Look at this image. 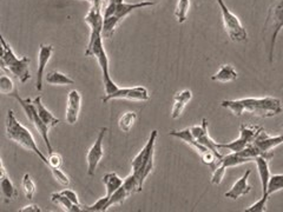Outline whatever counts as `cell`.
I'll return each mask as SVG.
<instances>
[{"instance_id":"obj_1","label":"cell","mask_w":283,"mask_h":212,"mask_svg":"<svg viewBox=\"0 0 283 212\" xmlns=\"http://www.w3.org/2000/svg\"><path fill=\"white\" fill-rule=\"evenodd\" d=\"M222 108L229 110L235 117H242L244 113L260 117V118H272L283 111L282 101L278 98H243L236 100H223Z\"/></svg>"},{"instance_id":"obj_2","label":"cell","mask_w":283,"mask_h":212,"mask_svg":"<svg viewBox=\"0 0 283 212\" xmlns=\"http://www.w3.org/2000/svg\"><path fill=\"white\" fill-rule=\"evenodd\" d=\"M5 126L7 139L14 141V143L19 145V146L24 147L25 150L33 152L35 155H38V158L40 159L45 165H48V158H46L45 155L41 153V151L39 150L38 145L34 140L33 134L17 119L13 110H9V111H7Z\"/></svg>"},{"instance_id":"obj_3","label":"cell","mask_w":283,"mask_h":212,"mask_svg":"<svg viewBox=\"0 0 283 212\" xmlns=\"http://www.w3.org/2000/svg\"><path fill=\"white\" fill-rule=\"evenodd\" d=\"M256 155H263V154L258 151V148L255 146L253 143L242 151L231 152V153L223 155V157L218 161L216 168L212 170L211 184H214V185H219V184L222 183L223 177L225 175L226 169L233 168V166H240L249 162H254V159Z\"/></svg>"},{"instance_id":"obj_4","label":"cell","mask_w":283,"mask_h":212,"mask_svg":"<svg viewBox=\"0 0 283 212\" xmlns=\"http://www.w3.org/2000/svg\"><path fill=\"white\" fill-rule=\"evenodd\" d=\"M0 42H2V58H0L2 59V62H0L2 69L13 74L17 79H19L20 83L25 84L27 80L31 79V59L28 57H21V58L17 57L3 35L0 37Z\"/></svg>"},{"instance_id":"obj_5","label":"cell","mask_w":283,"mask_h":212,"mask_svg":"<svg viewBox=\"0 0 283 212\" xmlns=\"http://www.w3.org/2000/svg\"><path fill=\"white\" fill-rule=\"evenodd\" d=\"M157 137H158V131L157 130L151 131L150 137H149L147 144L144 145V147L142 148L139 153L133 158L132 163H131V169H132V172L131 173L136 177L142 187L144 185L145 179L148 178L149 175L152 172V170H154L155 144Z\"/></svg>"},{"instance_id":"obj_6","label":"cell","mask_w":283,"mask_h":212,"mask_svg":"<svg viewBox=\"0 0 283 212\" xmlns=\"http://www.w3.org/2000/svg\"><path fill=\"white\" fill-rule=\"evenodd\" d=\"M283 28V0H275L269 9L264 23V37L268 39L269 63L274 60V49L276 39Z\"/></svg>"},{"instance_id":"obj_7","label":"cell","mask_w":283,"mask_h":212,"mask_svg":"<svg viewBox=\"0 0 283 212\" xmlns=\"http://www.w3.org/2000/svg\"><path fill=\"white\" fill-rule=\"evenodd\" d=\"M85 56L86 57H95L97 59V62L101 66L102 74H103V84L105 87V94L113 93L118 90V86L115 81L112 80L111 76H110V69H109V58L106 55V51L103 45V37H97L92 40H88L86 51H85Z\"/></svg>"},{"instance_id":"obj_8","label":"cell","mask_w":283,"mask_h":212,"mask_svg":"<svg viewBox=\"0 0 283 212\" xmlns=\"http://www.w3.org/2000/svg\"><path fill=\"white\" fill-rule=\"evenodd\" d=\"M11 97H13L14 99H17L18 102H19L21 109L24 110L25 115H26L28 122L33 124V126L35 127V130L38 131L39 134H40V137L42 138V140H44V143L46 146H48V150L49 152H52L53 148H52V145L50 143V138H49V126L45 125L44 122L40 119V117L38 115V110L35 108V104L33 102V100L30 98H21L19 97V94H18V91L14 92V93L11 94Z\"/></svg>"},{"instance_id":"obj_9","label":"cell","mask_w":283,"mask_h":212,"mask_svg":"<svg viewBox=\"0 0 283 212\" xmlns=\"http://www.w3.org/2000/svg\"><path fill=\"white\" fill-rule=\"evenodd\" d=\"M218 4L219 9H221L223 24H224V28L226 34L229 35L230 40L235 42H242L246 41L248 39V33L246 28L243 27L242 23L239 19V17H236L228 7H226L225 3L223 0H216Z\"/></svg>"},{"instance_id":"obj_10","label":"cell","mask_w":283,"mask_h":212,"mask_svg":"<svg viewBox=\"0 0 283 212\" xmlns=\"http://www.w3.org/2000/svg\"><path fill=\"white\" fill-rule=\"evenodd\" d=\"M263 130L260 126H251V125H241L240 127V137L237 139L230 141L226 144H218L219 148H226L231 152L242 151L247 146L253 143L257 134Z\"/></svg>"},{"instance_id":"obj_11","label":"cell","mask_w":283,"mask_h":212,"mask_svg":"<svg viewBox=\"0 0 283 212\" xmlns=\"http://www.w3.org/2000/svg\"><path fill=\"white\" fill-rule=\"evenodd\" d=\"M113 99H124V100L130 101H148L150 99L149 91L143 86H134V87H119L118 90L113 93L105 94L102 98L103 102H109Z\"/></svg>"},{"instance_id":"obj_12","label":"cell","mask_w":283,"mask_h":212,"mask_svg":"<svg viewBox=\"0 0 283 212\" xmlns=\"http://www.w3.org/2000/svg\"><path fill=\"white\" fill-rule=\"evenodd\" d=\"M106 127L101 129V132L98 133V137L93 145L90 147L87 154H86V162H87V175L93 176L96 170H97L99 163L104 157V148H103V141H104V134H105Z\"/></svg>"},{"instance_id":"obj_13","label":"cell","mask_w":283,"mask_h":212,"mask_svg":"<svg viewBox=\"0 0 283 212\" xmlns=\"http://www.w3.org/2000/svg\"><path fill=\"white\" fill-rule=\"evenodd\" d=\"M190 130H191V133H193L194 138L198 141V143H200L201 145H203L204 147L209 148V150H211L212 152H215L216 155H217L219 159L223 157V154L219 152L221 148H219V146H218V143L212 139L210 136H209L207 119L203 118L202 119L201 125L191 126Z\"/></svg>"},{"instance_id":"obj_14","label":"cell","mask_w":283,"mask_h":212,"mask_svg":"<svg viewBox=\"0 0 283 212\" xmlns=\"http://www.w3.org/2000/svg\"><path fill=\"white\" fill-rule=\"evenodd\" d=\"M253 144L258 148V151H260L262 154L265 155V154L272 153L271 151L283 143L279 136L272 137L270 134L265 132L264 130H262L261 132L257 134V137L255 138Z\"/></svg>"},{"instance_id":"obj_15","label":"cell","mask_w":283,"mask_h":212,"mask_svg":"<svg viewBox=\"0 0 283 212\" xmlns=\"http://www.w3.org/2000/svg\"><path fill=\"white\" fill-rule=\"evenodd\" d=\"M55 51V47L52 45H45L41 44L39 46L38 52V72H37V84H35V88L37 91L42 90V77H44L45 67L48 65V63L51 59Z\"/></svg>"},{"instance_id":"obj_16","label":"cell","mask_w":283,"mask_h":212,"mask_svg":"<svg viewBox=\"0 0 283 212\" xmlns=\"http://www.w3.org/2000/svg\"><path fill=\"white\" fill-rule=\"evenodd\" d=\"M81 105V94L79 91L72 90L67 94V104H66V122L70 125H74L78 122Z\"/></svg>"},{"instance_id":"obj_17","label":"cell","mask_w":283,"mask_h":212,"mask_svg":"<svg viewBox=\"0 0 283 212\" xmlns=\"http://www.w3.org/2000/svg\"><path fill=\"white\" fill-rule=\"evenodd\" d=\"M274 157V153L267 154V155H256L254 159L255 164H256L258 176H260L261 185H262V196L267 194L268 190V183L270 179V170H269V162Z\"/></svg>"},{"instance_id":"obj_18","label":"cell","mask_w":283,"mask_h":212,"mask_svg":"<svg viewBox=\"0 0 283 212\" xmlns=\"http://www.w3.org/2000/svg\"><path fill=\"white\" fill-rule=\"evenodd\" d=\"M0 166H2V170H0V189H2V194L5 203H11L12 200L17 199L18 196H19V192H18L17 187L14 186L12 180L7 177L5 166H4L3 162L0 163Z\"/></svg>"},{"instance_id":"obj_19","label":"cell","mask_w":283,"mask_h":212,"mask_svg":"<svg viewBox=\"0 0 283 212\" xmlns=\"http://www.w3.org/2000/svg\"><path fill=\"white\" fill-rule=\"evenodd\" d=\"M250 175H251V170H248V171L244 173L239 180H236V183L231 186V189L226 191L224 193V197L235 200L237 198L246 196V194L249 193L251 191V186L248 184V180H249Z\"/></svg>"},{"instance_id":"obj_20","label":"cell","mask_w":283,"mask_h":212,"mask_svg":"<svg viewBox=\"0 0 283 212\" xmlns=\"http://www.w3.org/2000/svg\"><path fill=\"white\" fill-rule=\"evenodd\" d=\"M191 98H193V93H191L190 90H183L180 92H177L175 97H173V104L171 113H170L172 119L179 118L180 115H182L184 111V109H185L186 104L191 100Z\"/></svg>"},{"instance_id":"obj_21","label":"cell","mask_w":283,"mask_h":212,"mask_svg":"<svg viewBox=\"0 0 283 212\" xmlns=\"http://www.w3.org/2000/svg\"><path fill=\"white\" fill-rule=\"evenodd\" d=\"M169 136L183 140L184 143H186L189 146L193 147L194 150H196L198 153H200V155L202 153H204L207 150H209V148L204 147L203 145H201L196 139H195L193 133H191L190 127H187V129H184V130H180V131H171V132L169 133Z\"/></svg>"},{"instance_id":"obj_22","label":"cell","mask_w":283,"mask_h":212,"mask_svg":"<svg viewBox=\"0 0 283 212\" xmlns=\"http://www.w3.org/2000/svg\"><path fill=\"white\" fill-rule=\"evenodd\" d=\"M33 102L35 104V108H37V110H38L39 117H40V119L42 120V122H44L45 125L49 126V129H51V127H55V126L58 125L60 120L58 118H56V117L53 116L52 113L45 108L44 104L41 102V95H38L37 98H34Z\"/></svg>"},{"instance_id":"obj_23","label":"cell","mask_w":283,"mask_h":212,"mask_svg":"<svg viewBox=\"0 0 283 212\" xmlns=\"http://www.w3.org/2000/svg\"><path fill=\"white\" fill-rule=\"evenodd\" d=\"M155 4H156L155 2H140V3H134V4L122 3V4H119L118 6H117L115 16L122 20L125 17L129 16V14L132 12V11L138 10V9H143V7L154 6Z\"/></svg>"},{"instance_id":"obj_24","label":"cell","mask_w":283,"mask_h":212,"mask_svg":"<svg viewBox=\"0 0 283 212\" xmlns=\"http://www.w3.org/2000/svg\"><path fill=\"white\" fill-rule=\"evenodd\" d=\"M237 77H239V73L231 65H222L217 72L211 76V80L217 81V83H230V81L236 80Z\"/></svg>"},{"instance_id":"obj_25","label":"cell","mask_w":283,"mask_h":212,"mask_svg":"<svg viewBox=\"0 0 283 212\" xmlns=\"http://www.w3.org/2000/svg\"><path fill=\"white\" fill-rule=\"evenodd\" d=\"M124 179L117 175L116 172H109L103 177V184H104L106 189V197L110 198L111 194L119 189L123 185Z\"/></svg>"},{"instance_id":"obj_26","label":"cell","mask_w":283,"mask_h":212,"mask_svg":"<svg viewBox=\"0 0 283 212\" xmlns=\"http://www.w3.org/2000/svg\"><path fill=\"white\" fill-rule=\"evenodd\" d=\"M51 201H52L53 204L59 205L60 207H63L64 211H67V212H79V211H83V207L74 205L72 201H71L69 198H67L65 194H63L62 192L52 193L51 194Z\"/></svg>"},{"instance_id":"obj_27","label":"cell","mask_w":283,"mask_h":212,"mask_svg":"<svg viewBox=\"0 0 283 212\" xmlns=\"http://www.w3.org/2000/svg\"><path fill=\"white\" fill-rule=\"evenodd\" d=\"M46 83L50 85H57V86H64V85H73L74 80L72 78H70L66 74H64L59 71H52V72H49L45 77Z\"/></svg>"},{"instance_id":"obj_28","label":"cell","mask_w":283,"mask_h":212,"mask_svg":"<svg viewBox=\"0 0 283 212\" xmlns=\"http://www.w3.org/2000/svg\"><path fill=\"white\" fill-rule=\"evenodd\" d=\"M119 21L120 19L119 18H117L116 16L104 18V23H103V30H102L103 38H111L113 33H115L116 26L118 25Z\"/></svg>"},{"instance_id":"obj_29","label":"cell","mask_w":283,"mask_h":212,"mask_svg":"<svg viewBox=\"0 0 283 212\" xmlns=\"http://www.w3.org/2000/svg\"><path fill=\"white\" fill-rule=\"evenodd\" d=\"M137 120V113L136 112H126L120 117L118 120V126L123 132H130L132 126L134 125Z\"/></svg>"},{"instance_id":"obj_30","label":"cell","mask_w":283,"mask_h":212,"mask_svg":"<svg viewBox=\"0 0 283 212\" xmlns=\"http://www.w3.org/2000/svg\"><path fill=\"white\" fill-rule=\"evenodd\" d=\"M129 196H130L129 192H127V191L125 190V187L122 185L118 190L115 191V192L111 194V197L109 198L108 203H106V205H105V211H108L109 207L113 206V205L122 204L123 201L125 200Z\"/></svg>"},{"instance_id":"obj_31","label":"cell","mask_w":283,"mask_h":212,"mask_svg":"<svg viewBox=\"0 0 283 212\" xmlns=\"http://www.w3.org/2000/svg\"><path fill=\"white\" fill-rule=\"evenodd\" d=\"M190 9V0H178L175 10V17L179 24H183L186 20L187 13Z\"/></svg>"},{"instance_id":"obj_32","label":"cell","mask_w":283,"mask_h":212,"mask_svg":"<svg viewBox=\"0 0 283 212\" xmlns=\"http://www.w3.org/2000/svg\"><path fill=\"white\" fill-rule=\"evenodd\" d=\"M21 186H23L25 196H26L27 199H33L35 191H37V186H35V183L28 173L24 175L23 180H21Z\"/></svg>"},{"instance_id":"obj_33","label":"cell","mask_w":283,"mask_h":212,"mask_svg":"<svg viewBox=\"0 0 283 212\" xmlns=\"http://www.w3.org/2000/svg\"><path fill=\"white\" fill-rule=\"evenodd\" d=\"M281 190H283V173H279V175H271L268 183L267 194L270 196V194L278 192V191Z\"/></svg>"},{"instance_id":"obj_34","label":"cell","mask_w":283,"mask_h":212,"mask_svg":"<svg viewBox=\"0 0 283 212\" xmlns=\"http://www.w3.org/2000/svg\"><path fill=\"white\" fill-rule=\"evenodd\" d=\"M123 186L125 187V190L127 191V192H129V194L140 192L142 189H143V187L140 186L139 182H138L137 178L132 175V173H131V175H129L125 179H124Z\"/></svg>"},{"instance_id":"obj_35","label":"cell","mask_w":283,"mask_h":212,"mask_svg":"<svg viewBox=\"0 0 283 212\" xmlns=\"http://www.w3.org/2000/svg\"><path fill=\"white\" fill-rule=\"evenodd\" d=\"M269 194H263L262 198H260L256 203H254L253 205H250L249 207H247L246 212H265L267 211V201L269 199Z\"/></svg>"},{"instance_id":"obj_36","label":"cell","mask_w":283,"mask_h":212,"mask_svg":"<svg viewBox=\"0 0 283 212\" xmlns=\"http://www.w3.org/2000/svg\"><path fill=\"white\" fill-rule=\"evenodd\" d=\"M0 91L4 94L11 95L17 91V88L14 86L12 79H10L7 76H2V78H0Z\"/></svg>"},{"instance_id":"obj_37","label":"cell","mask_w":283,"mask_h":212,"mask_svg":"<svg viewBox=\"0 0 283 212\" xmlns=\"http://www.w3.org/2000/svg\"><path fill=\"white\" fill-rule=\"evenodd\" d=\"M51 172H52L53 178H55L57 182L60 184V185H62V186H69L70 185V178L66 176L65 172H63L62 170H60V168L51 169Z\"/></svg>"},{"instance_id":"obj_38","label":"cell","mask_w":283,"mask_h":212,"mask_svg":"<svg viewBox=\"0 0 283 212\" xmlns=\"http://www.w3.org/2000/svg\"><path fill=\"white\" fill-rule=\"evenodd\" d=\"M48 166L50 169H57L60 168L63 164V158L58 152H49V157H48Z\"/></svg>"},{"instance_id":"obj_39","label":"cell","mask_w":283,"mask_h":212,"mask_svg":"<svg viewBox=\"0 0 283 212\" xmlns=\"http://www.w3.org/2000/svg\"><path fill=\"white\" fill-rule=\"evenodd\" d=\"M122 3H124V0H109L108 5H106L105 10H104V18L115 16L117 6Z\"/></svg>"},{"instance_id":"obj_40","label":"cell","mask_w":283,"mask_h":212,"mask_svg":"<svg viewBox=\"0 0 283 212\" xmlns=\"http://www.w3.org/2000/svg\"><path fill=\"white\" fill-rule=\"evenodd\" d=\"M62 193L63 194H65V196L69 198V199L72 201V203L74 204V205H77V206H80V207H83L81 206V204H80V201H79V198H78V196H77V193L74 192V191H72V190H69V189H66V190H64V191H62Z\"/></svg>"},{"instance_id":"obj_41","label":"cell","mask_w":283,"mask_h":212,"mask_svg":"<svg viewBox=\"0 0 283 212\" xmlns=\"http://www.w3.org/2000/svg\"><path fill=\"white\" fill-rule=\"evenodd\" d=\"M19 211L20 212H41V208L35 204H30V205H26V206L21 207Z\"/></svg>"},{"instance_id":"obj_42","label":"cell","mask_w":283,"mask_h":212,"mask_svg":"<svg viewBox=\"0 0 283 212\" xmlns=\"http://www.w3.org/2000/svg\"><path fill=\"white\" fill-rule=\"evenodd\" d=\"M279 138H281V140H282V143H283V126H282V131H281V134H278Z\"/></svg>"},{"instance_id":"obj_43","label":"cell","mask_w":283,"mask_h":212,"mask_svg":"<svg viewBox=\"0 0 283 212\" xmlns=\"http://www.w3.org/2000/svg\"><path fill=\"white\" fill-rule=\"evenodd\" d=\"M86 2H88V3H91V2H92V0H86Z\"/></svg>"}]
</instances>
